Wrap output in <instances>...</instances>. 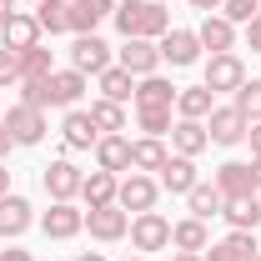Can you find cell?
Instances as JSON below:
<instances>
[{
	"label": "cell",
	"instance_id": "1",
	"mask_svg": "<svg viewBox=\"0 0 261 261\" xmlns=\"http://www.w3.org/2000/svg\"><path fill=\"white\" fill-rule=\"evenodd\" d=\"M111 20H116V31L126 40H161L171 31V15H166L161 0H121Z\"/></svg>",
	"mask_w": 261,
	"mask_h": 261
},
{
	"label": "cell",
	"instance_id": "2",
	"mask_svg": "<svg viewBox=\"0 0 261 261\" xmlns=\"http://www.w3.org/2000/svg\"><path fill=\"white\" fill-rule=\"evenodd\" d=\"M5 130L15 136V146H40L50 126H45V111H40V106L15 100V106H10V116H5Z\"/></svg>",
	"mask_w": 261,
	"mask_h": 261
},
{
	"label": "cell",
	"instance_id": "3",
	"mask_svg": "<svg viewBox=\"0 0 261 261\" xmlns=\"http://www.w3.org/2000/svg\"><path fill=\"white\" fill-rule=\"evenodd\" d=\"M201 86H206L211 96H216V91H231V96H236V91L246 86V65L236 61V50L211 56V61H206V81H201Z\"/></svg>",
	"mask_w": 261,
	"mask_h": 261
},
{
	"label": "cell",
	"instance_id": "4",
	"mask_svg": "<svg viewBox=\"0 0 261 261\" xmlns=\"http://www.w3.org/2000/svg\"><path fill=\"white\" fill-rule=\"evenodd\" d=\"M130 246L136 251H166L171 246V221H166L161 211H141L130 221Z\"/></svg>",
	"mask_w": 261,
	"mask_h": 261
},
{
	"label": "cell",
	"instance_id": "5",
	"mask_svg": "<svg viewBox=\"0 0 261 261\" xmlns=\"http://www.w3.org/2000/svg\"><path fill=\"white\" fill-rule=\"evenodd\" d=\"M246 116L236 111V106H216L211 116H206V136H211V146H236V141H246Z\"/></svg>",
	"mask_w": 261,
	"mask_h": 261
},
{
	"label": "cell",
	"instance_id": "6",
	"mask_svg": "<svg viewBox=\"0 0 261 261\" xmlns=\"http://www.w3.org/2000/svg\"><path fill=\"white\" fill-rule=\"evenodd\" d=\"M156 196H161V186H156L146 171H130L126 181H121V191H116V206L141 216V211H151V206H156Z\"/></svg>",
	"mask_w": 261,
	"mask_h": 261
},
{
	"label": "cell",
	"instance_id": "7",
	"mask_svg": "<svg viewBox=\"0 0 261 261\" xmlns=\"http://www.w3.org/2000/svg\"><path fill=\"white\" fill-rule=\"evenodd\" d=\"M86 231L96 236V241H121L130 231V216L111 201V206H86Z\"/></svg>",
	"mask_w": 261,
	"mask_h": 261
},
{
	"label": "cell",
	"instance_id": "8",
	"mask_svg": "<svg viewBox=\"0 0 261 261\" xmlns=\"http://www.w3.org/2000/svg\"><path fill=\"white\" fill-rule=\"evenodd\" d=\"M40 226H45V236H50V241H70L75 231L86 226V211H81L75 201H50V211L40 216Z\"/></svg>",
	"mask_w": 261,
	"mask_h": 261
},
{
	"label": "cell",
	"instance_id": "9",
	"mask_svg": "<svg viewBox=\"0 0 261 261\" xmlns=\"http://www.w3.org/2000/svg\"><path fill=\"white\" fill-rule=\"evenodd\" d=\"M106 65H111V45H106L100 35H75V45H70V70L100 75Z\"/></svg>",
	"mask_w": 261,
	"mask_h": 261
},
{
	"label": "cell",
	"instance_id": "10",
	"mask_svg": "<svg viewBox=\"0 0 261 261\" xmlns=\"http://www.w3.org/2000/svg\"><path fill=\"white\" fill-rule=\"evenodd\" d=\"M116 65H126L136 81H141V75H156V65H161V45H156V40H126V45L116 50Z\"/></svg>",
	"mask_w": 261,
	"mask_h": 261
},
{
	"label": "cell",
	"instance_id": "11",
	"mask_svg": "<svg viewBox=\"0 0 261 261\" xmlns=\"http://www.w3.org/2000/svg\"><path fill=\"white\" fill-rule=\"evenodd\" d=\"M81 181H86L81 166L65 161V156L45 166V191H50V201H75V196H81Z\"/></svg>",
	"mask_w": 261,
	"mask_h": 261
},
{
	"label": "cell",
	"instance_id": "12",
	"mask_svg": "<svg viewBox=\"0 0 261 261\" xmlns=\"http://www.w3.org/2000/svg\"><path fill=\"white\" fill-rule=\"evenodd\" d=\"M61 136H65V151H96V141H100V126L91 121V111H65V126H61Z\"/></svg>",
	"mask_w": 261,
	"mask_h": 261
},
{
	"label": "cell",
	"instance_id": "13",
	"mask_svg": "<svg viewBox=\"0 0 261 261\" xmlns=\"http://www.w3.org/2000/svg\"><path fill=\"white\" fill-rule=\"evenodd\" d=\"M0 45H5V50H31V45H40V20L25 15V10H15V15L0 25Z\"/></svg>",
	"mask_w": 261,
	"mask_h": 261
},
{
	"label": "cell",
	"instance_id": "14",
	"mask_svg": "<svg viewBox=\"0 0 261 261\" xmlns=\"http://www.w3.org/2000/svg\"><path fill=\"white\" fill-rule=\"evenodd\" d=\"M196 40H201V50H211V56H226L231 45H236V25H231L226 15H201Z\"/></svg>",
	"mask_w": 261,
	"mask_h": 261
},
{
	"label": "cell",
	"instance_id": "15",
	"mask_svg": "<svg viewBox=\"0 0 261 261\" xmlns=\"http://www.w3.org/2000/svg\"><path fill=\"white\" fill-rule=\"evenodd\" d=\"M31 201H25V196H0V236H5V241H15V236H25V231H31Z\"/></svg>",
	"mask_w": 261,
	"mask_h": 261
},
{
	"label": "cell",
	"instance_id": "16",
	"mask_svg": "<svg viewBox=\"0 0 261 261\" xmlns=\"http://www.w3.org/2000/svg\"><path fill=\"white\" fill-rule=\"evenodd\" d=\"M156 45H161V61H171L176 70H181V65H196V56H201V40H196V31H166Z\"/></svg>",
	"mask_w": 261,
	"mask_h": 261
},
{
	"label": "cell",
	"instance_id": "17",
	"mask_svg": "<svg viewBox=\"0 0 261 261\" xmlns=\"http://www.w3.org/2000/svg\"><path fill=\"white\" fill-rule=\"evenodd\" d=\"M45 96H50V106H65V111H70L75 100L86 96V75H81V70H70V65H65V70H50Z\"/></svg>",
	"mask_w": 261,
	"mask_h": 261
},
{
	"label": "cell",
	"instance_id": "18",
	"mask_svg": "<svg viewBox=\"0 0 261 261\" xmlns=\"http://www.w3.org/2000/svg\"><path fill=\"white\" fill-rule=\"evenodd\" d=\"M106 15H116V0H70V31L75 35H96Z\"/></svg>",
	"mask_w": 261,
	"mask_h": 261
},
{
	"label": "cell",
	"instance_id": "19",
	"mask_svg": "<svg viewBox=\"0 0 261 261\" xmlns=\"http://www.w3.org/2000/svg\"><path fill=\"white\" fill-rule=\"evenodd\" d=\"M261 246H256V231H231L226 241L206 246V261H251Z\"/></svg>",
	"mask_w": 261,
	"mask_h": 261
},
{
	"label": "cell",
	"instance_id": "20",
	"mask_svg": "<svg viewBox=\"0 0 261 261\" xmlns=\"http://www.w3.org/2000/svg\"><path fill=\"white\" fill-rule=\"evenodd\" d=\"M216 191L226 196H256V181H251V161H226L216 171Z\"/></svg>",
	"mask_w": 261,
	"mask_h": 261
},
{
	"label": "cell",
	"instance_id": "21",
	"mask_svg": "<svg viewBox=\"0 0 261 261\" xmlns=\"http://www.w3.org/2000/svg\"><path fill=\"white\" fill-rule=\"evenodd\" d=\"M171 146H176V156H201L206 146H211V136H206V121H176L171 126Z\"/></svg>",
	"mask_w": 261,
	"mask_h": 261
},
{
	"label": "cell",
	"instance_id": "22",
	"mask_svg": "<svg viewBox=\"0 0 261 261\" xmlns=\"http://www.w3.org/2000/svg\"><path fill=\"white\" fill-rule=\"evenodd\" d=\"M96 166L111 171V176L130 171V141H126V136H100V141H96Z\"/></svg>",
	"mask_w": 261,
	"mask_h": 261
},
{
	"label": "cell",
	"instance_id": "23",
	"mask_svg": "<svg viewBox=\"0 0 261 261\" xmlns=\"http://www.w3.org/2000/svg\"><path fill=\"white\" fill-rule=\"evenodd\" d=\"M96 81H100V100H116V106H126V100L136 96V75H130L126 65H106Z\"/></svg>",
	"mask_w": 261,
	"mask_h": 261
},
{
	"label": "cell",
	"instance_id": "24",
	"mask_svg": "<svg viewBox=\"0 0 261 261\" xmlns=\"http://www.w3.org/2000/svg\"><path fill=\"white\" fill-rule=\"evenodd\" d=\"M186 206H191V216H196V221H211V216H221L226 196L216 191V181H196L191 191H186Z\"/></svg>",
	"mask_w": 261,
	"mask_h": 261
},
{
	"label": "cell",
	"instance_id": "25",
	"mask_svg": "<svg viewBox=\"0 0 261 261\" xmlns=\"http://www.w3.org/2000/svg\"><path fill=\"white\" fill-rule=\"evenodd\" d=\"M216 111V96L206 91V86H186V91H176V116L181 121H206Z\"/></svg>",
	"mask_w": 261,
	"mask_h": 261
},
{
	"label": "cell",
	"instance_id": "26",
	"mask_svg": "<svg viewBox=\"0 0 261 261\" xmlns=\"http://www.w3.org/2000/svg\"><path fill=\"white\" fill-rule=\"evenodd\" d=\"M116 191H121V176H111V171H100V166L81 181V201H86V206H111Z\"/></svg>",
	"mask_w": 261,
	"mask_h": 261
},
{
	"label": "cell",
	"instance_id": "27",
	"mask_svg": "<svg viewBox=\"0 0 261 261\" xmlns=\"http://www.w3.org/2000/svg\"><path fill=\"white\" fill-rule=\"evenodd\" d=\"M221 216L231 221V231H256L261 226V196H231L221 206Z\"/></svg>",
	"mask_w": 261,
	"mask_h": 261
},
{
	"label": "cell",
	"instance_id": "28",
	"mask_svg": "<svg viewBox=\"0 0 261 261\" xmlns=\"http://www.w3.org/2000/svg\"><path fill=\"white\" fill-rule=\"evenodd\" d=\"M196 181H201V176H196V161H191V156H171V161L161 166V186L171 196H186Z\"/></svg>",
	"mask_w": 261,
	"mask_h": 261
},
{
	"label": "cell",
	"instance_id": "29",
	"mask_svg": "<svg viewBox=\"0 0 261 261\" xmlns=\"http://www.w3.org/2000/svg\"><path fill=\"white\" fill-rule=\"evenodd\" d=\"M130 100H136V111H141V106H176V86H171L166 75H141Z\"/></svg>",
	"mask_w": 261,
	"mask_h": 261
},
{
	"label": "cell",
	"instance_id": "30",
	"mask_svg": "<svg viewBox=\"0 0 261 261\" xmlns=\"http://www.w3.org/2000/svg\"><path fill=\"white\" fill-rule=\"evenodd\" d=\"M171 161V151H166L156 136H141V141H130V171H161Z\"/></svg>",
	"mask_w": 261,
	"mask_h": 261
},
{
	"label": "cell",
	"instance_id": "31",
	"mask_svg": "<svg viewBox=\"0 0 261 261\" xmlns=\"http://www.w3.org/2000/svg\"><path fill=\"white\" fill-rule=\"evenodd\" d=\"M171 246H176V251H206V246H211V236H206V221H196V216L176 221V226H171Z\"/></svg>",
	"mask_w": 261,
	"mask_h": 261
},
{
	"label": "cell",
	"instance_id": "32",
	"mask_svg": "<svg viewBox=\"0 0 261 261\" xmlns=\"http://www.w3.org/2000/svg\"><path fill=\"white\" fill-rule=\"evenodd\" d=\"M35 20H40V31H50V35L70 31V0H40L35 5Z\"/></svg>",
	"mask_w": 261,
	"mask_h": 261
},
{
	"label": "cell",
	"instance_id": "33",
	"mask_svg": "<svg viewBox=\"0 0 261 261\" xmlns=\"http://www.w3.org/2000/svg\"><path fill=\"white\" fill-rule=\"evenodd\" d=\"M91 121L100 126V136H121V130H126V106H116V100H96V106H91Z\"/></svg>",
	"mask_w": 261,
	"mask_h": 261
},
{
	"label": "cell",
	"instance_id": "34",
	"mask_svg": "<svg viewBox=\"0 0 261 261\" xmlns=\"http://www.w3.org/2000/svg\"><path fill=\"white\" fill-rule=\"evenodd\" d=\"M50 50L45 45H31V50H20V81H50Z\"/></svg>",
	"mask_w": 261,
	"mask_h": 261
},
{
	"label": "cell",
	"instance_id": "35",
	"mask_svg": "<svg viewBox=\"0 0 261 261\" xmlns=\"http://www.w3.org/2000/svg\"><path fill=\"white\" fill-rule=\"evenodd\" d=\"M136 121H141V130H146V136H156V141L176 126V121H171V106H141V111H136Z\"/></svg>",
	"mask_w": 261,
	"mask_h": 261
},
{
	"label": "cell",
	"instance_id": "36",
	"mask_svg": "<svg viewBox=\"0 0 261 261\" xmlns=\"http://www.w3.org/2000/svg\"><path fill=\"white\" fill-rule=\"evenodd\" d=\"M246 121H261V81H246L241 91H236V100H231Z\"/></svg>",
	"mask_w": 261,
	"mask_h": 261
},
{
	"label": "cell",
	"instance_id": "37",
	"mask_svg": "<svg viewBox=\"0 0 261 261\" xmlns=\"http://www.w3.org/2000/svg\"><path fill=\"white\" fill-rule=\"evenodd\" d=\"M221 15H226L231 25H246V20H256V15H261V0H226Z\"/></svg>",
	"mask_w": 261,
	"mask_h": 261
},
{
	"label": "cell",
	"instance_id": "38",
	"mask_svg": "<svg viewBox=\"0 0 261 261\" xmlns=\"http://www.w3.org/2000/svg\"><path fill=\"white\" fill-rule=\"evenodd\" d=\"M0 86H20V50L0 45Z\"/></svg>",
	"mask_w": 261,
	"mask_h": 261
},
{
	"label": "cell",
	"instance_id": "39",
	"mask_svg": "<svg viewBox=\"0 0 261 261\" xmlns=\"http://www.w3.org/2000/svg\"><path fill=\"white\" fill-rule=\"evenodd\" d=\"M20 100H25V106H40V111H50V96H45V81H20Z\"/></svg>",
	"mask_w": 261,
	"mask_h": 261
},
{
	"label": "cell",
	"instance_id": "40",
	"mask_svg": "<svg viewBox=\"0 0 261 261\" xmlns=\"http://www.w3.org/2000/svg\"><path fill=\"white\" fill-rule=\"evenodd\" d=\"M246 40H251V50H261V15H256V20H246Z\"/></svg>",
	"mask_w": 261,
	"mask_h": 261
},
{
	"label": "cell",
	"instance_id": "41",
	"mask_svg": "<svg viewBox=\"0 0 261 261\" xmlns=\"http://www.w3.org/2000/svg\"><path fill=\"white\" fill-rule=\"evenodd\" d=\"M246 136H251V156H261V121H251V126H246Z\"/></svg>",
	"mask_w": 261,
	"mask_h": 261
},
{
	"label": "cell",
	"instance_id": "42",
	"mask_svg": "<svg viewBox=\"0 0 261 261\" xmlns=\"http://www.w3.org/2000/svg\"><path fill=\"white\" fill-rule=\"evenodd\" d=\"M10 146H15V136L5 130V121H0V156H10Z\"/></svg>",
	"mask_w": 261,
	"mask_h": 261
},
{
	"label": "cell",
	"instance_id": "43",
	"mask_svg": "<svg viewBox=\"0 0 261 261\" xmlns=\"http://www.w3.org/2000/svg\"><path fill=\"white\" fill-rule=\"evenodd\" d=\"M0 261H31V251H20V246H10V251H0Z\"/></svg>",
	"mask_w": 261,
	"mask_h": 261
},
{
	"label": "cell",
	"instance_id": "44",
	"mask_svg": "<svg viewBox=\"0 0 261 261\" xmlns=\"http://www.w3.org/2000/svg\"><path fill=\"white\" fill-rule=\"evenodd\" d=\"M196 10H206V15H211V10H221V5H226V0H191Z\"/></svg>",
	"mask_w": 261,
	"mask_h": 261
},
{
	"label": "cell",
	"instance_id": "45",
	"mask_svg": "<svg viewBox=\"0 0 261 261\" xmlns=\"http://www.w3.org/2000/svg\"><path fill=\"white\" fill-rule=\"evenodd\" d=\"M171 261H206V251H176Z\"/></svg>",
	"mask_w": 261,
	"mask_h": 261
},
{
	"label": "cell",
	"instance_id": "46",
	"mask_svg": "<svg viewBox=\"0 0 261 261\" xmlns=\"http://www.w3.org/2000/svg\"><path fill=\"white\" fill-rule=\"evenodd\" d=\"M10 15H15V0H0V25H5Z\"/></svg>",
	"mask_w": 261,
	"mask_h": 261
},
{
	"label": "cell",
	"instance_id": "47",
	"mask_svg": "<svg viewBox=\"0 0 261 261\" xmlns=\"http://www.w3.org/2000/svg\"><path fill=\"white\" fill-rule=\"evenodd\" d=\"M251 181H256V191H261V156H251Z\"/></svg>",
	"mask_w": 261,
	"mask_h": 261
},
{
	"label": "cell",
	"instance_id": "48",
	"mask_svg": "<svg viewBox=\"0 0 261 261\" xmlns=\"http://www.w3.org/2000/svg\"><path fill=\"white\" fill-rule=\"evenodd\" d=\"M0 196H10V171L0 166Z\"/></svg>",
	"mask_w": 261,
	"mask_h": 261
},
{
	"label": "cell",
	"instance_id": "49",
	"mask_svg": "<svg viewBox=\"0 0 261 261\" xmlns=\"http://www.w3.org/2000/svg\"><path fill=\"white\" fill-rule=\"evenodd\" d=\"M75 261H106V256H100V251H81Z\"/></svg>",
	"mask_w": 261,
	"mask_h": 261
},
{
	"label": "cell",
	"instance_id": "50",
	"mask_svg": "<svg viewBox=\"0 0 261 261\" xmlns=\"http://www.w3.org/2000/svg\"><path fill=\"white\" fill-rule=\"evenodd\" d=\"M126 261H146V256H126Z\"/></svg>",
	"mask_w": 261,
	"mask_h": 261
},
{
	"label": "cell",
	"instance_id": "51",
	"mask_svg": "<svg viewBox=\"0 0 261 261\" xmlns=\"http://www.w3.org/2000/svg\"><path fill=\"white\" fill-rule=\"evenodd\" d=\"M251 261H261V251H256V256H251Z\"/></svg>",
	"mask_w": 261,
	"mask_h": 261
},
{
	"label": "cell",
	"instance_id": "52",
	"mask_svg": "<svg viewBox=\"0 0 261 261\" xmlns=\"http://www.w3.org/2000/svg\"><path fill=\"white\" fill-rule=\"evenodd\" d=\"M31 5H40V0H31Z\"/></svg>",
	"mask_w": 261,
	"mask_h": 261
},
{
	"label": "cell",
	"instance_id": "53",
	"mask_svg": "<svg viewBox=\"0 0 261 261\" xmlns=\"http://www.w3.org/2000/svg\"><path fill=\"white\" fill-rule=\"evenodd\" d=\"M161 5H166V0H161Z\"/></svg>",
	"mask_w": 261,
	"mask_h": 261
}]
</instances>
